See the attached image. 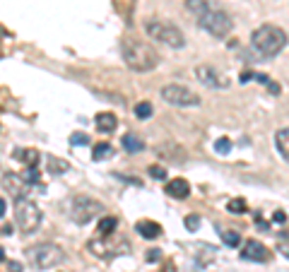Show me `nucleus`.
<instances>
[{"mask_svg":"<svg viewBox=\"0 0 289 272\" xmlns=\"http://www.w3.org/2000/svg\"><path fill=\"white\" fill-rule=\"evenodd\" d=\"M186 7L195 15L198 27H202L207 34H212L215 39H224L231 31V27H234L229 12L222 10L212 0H186Z\"/></svg>","mask_w":289,"mask_h":272,"instance_id":"f257e3e1","label":"nucleus"},{"mask_svg":"<svg viewBox=\"0 0 289 272\" xmlns=\"http://www.w3.org/2000/svg\"><path fill=\"white\" fill-rule=\"evenodd\" d=\"M123 60L135 73H149L159 65V53L144 41L128 39V41H123Z\"/></svg>","mask_w":289,"mask_h":272,"instance_id":"f03ea898","label":"nucleus"},{"mask_svg":"<svg viewBox=\"0 0 289 272\" xmlns=\"http://www.w3.org/2000/svg\"><path fill=\"white\" fill-rule=\"evenodd\" d=\"M251 44H253V49L260 55L272 58V55L282 53V49L287 46V31L275 27V25H263V27H258L253 31Z\"/></svg>","mask_w":289,"mask_h":272,"instance_id":"7ed1b4c3","label":"nucleus"},{"mask_svg":"<svg viewBox=\"0 0 289 272\" xmlns=\"http://www.w3.org/2000/svg\"><path fill=\"white\" fill-rule=\"evenodd\" d=\"M24 255H27L29 265L34 270H51V268H56V265H60L65 260L63 248L56 244H36L27 248Z\"/></svg>","mask_w":289,"mask_h":272,"instance_id":"20e7f679","label":"nucleus"},{"mask_svg":"<svg viewBox=\"0 0 289 272\" xmlns=\"http://www.w3.org/2000/svg\"><path fill=\"white\" fill-rule=\"evenodd\" d=\"M144 31H147L149 39H157V41H162V44H167V46H171V49H183V46H186L183 31L176 27V25H171V22L149 17V20H144Z\"/></svg>","mask_w":289,"mask_h":272,"instance_id":"39448f33","label":"nucleus"},{"mask_svg":"<svg viewBox=\"0 0 289 272\" xmlns=\"http://www.w3.org/2000/svg\"><path fill=\"white\" fill-rule=\"evenodd\" d=\"M15 222L24 234H34L41 224V210L34 200L29 198H15Z\"/></svg>","mask_w":289,"mask_h":272,"instance_id":"423d86ee","label":"nucleus"},{"mask_svg":"<svg viewBox=\"0 0 289 272\" xmlns=\"http://www.w3.org/2000/svg\"><path fill=\"white\" fill-rule=\"evenodd\" d=\"M106 212V207L99 202V200H94V198H87V195H77V198H72V202H70V219L75 222V224H89L92 219H96L99 215H104Z\"/></svg>","mask_w":289,"mask_h":272,"instance_id":"0eeeda50","label":"nucleus"},{"mask_svg":"<svg viewBox=\"0 0 289 272\" xmlns=\"http://www.w3.org/2000/svg\"><path fill=\"white\" fill-rule=\"evenodd\" d=\"M162 99L167 104H171V106H198L200 104V97L193 89L183 87V84H167V87H162Z\"/></svg>","mask_w":289,"mask_h":272,"instance_id":"6e6552de","label":"nucleus"},{"mask_svg":"<svg viewBox=\"0 0 289 272\" xmlns=\"http://www.w3.org/2000/svg\"><path fill=\"white\" fill-rule=\"evenodd\" d=\"M87 248L96 255V258H114V255H123V253H128V241H104V236H99V239H94V241H89Z\"/></svg>","mask_w":289,"mask_h":272,"instance_id":"1a4fd4ad","label":"nucleus"},{"mask_svg":"<svg viewBox=\"0 0 289 272\" xmlns=\"http://www.w3.org/2000/svg\"><path fill=\"white\" fill-rule=\"evenodd\" d=\"M241 258L243 260H251V263H267L270 260V250L265 246L256 241V239H248L243 248H241Z\"/></svg>","mask_w":289,"mask_h":272,"instance_id":"9d476101","label":"nucleus"},{"mask_svg":"<svg viewBox=\"0 0 289 272\" xmlns=\"http://www.w3.org/2000/svg\"><path fill=\"white\" fill-rule=\"evenodd\" d=\"M195 77L205 84V87H212V89H224L229 82L224 80L215 68H210V65H198L195 68Z\"/></svg>","mask_w":289,"mask_h":272,"instance_id":"9b49d317","label":"nucleus"},{"mask_svg":"<svg viewBox=\"0 0 289 272\" xmlns=\"http://www.w3.org/2000/svg\"><path fill=\"white\" fill-rule=\"evenodd\" d=\"M164 193H169L176 200H186V198L191 195V183H188L186 178H171V181L167 183Z\"/></svg>","mask_w":289,"mask_h":272,"instance_id":"f8f14e48","label":"nucleus"},{"mask_svg":"<svg viewBox=\"0 0 289 272\" xmlns=\"http://www.w3.org/2000/svg\"><path fill=\"white\" fill-rule=\"evenodd\" d=\"M2 186L5 188H12V193H15V198H22V193H24V188H27V178L22 176H17V173H12V171H5L2 173Z\"/></svg>","mask_w":289,"mask_h":272,"instance_id":"ddd939ff","label":"nucleus"},{"mask_svg":"<svg viewBox=\"0 0 289 272\" xmlns=\"http://www.w3.org/2000/svg\"><path fill=\"white\" fill-rule=\"evenodd\" d=\"M94 123H96V130L99 133H114L116 128H118V118H116L114 113H109V111H104V113H96V118H94Z\"/></svg>","mask_w":289,"mask_h":272,"instance_id":"4468645a","label":"nucleus"},{"mask_svg":"<svg viewBox=\"0 0 289 272\" xmlns=\"http://www.w3.org/2000/svg\"><path fill=\"white\" fill-rule=\"evenodd\" d=\"M135 231L143 236V239H159L162 236V226L152 219H144V222H138L135 224Z\"/></svg>","mask_w":289,"mask_h":272,"instance_id":"2eb2a0df","label":"nucleus"},{"mask_svg":"<svg viewBox=\"0 0 289 272\" xmlns=\"http://www.w3.org/2000/svg\"><path fill=\"white\" fill-rule=\"evenodd\" d=\"M123 149L125 152H130V154H138V152H143L144 149V140L143 137H138L135 133H128V135H123Z\"/></svg>","mask_w":289,"mask_h":272,"instance_id":"dca6fc26","label":"nucleus"},{"mask_svg":"<svg viewBox=\"0 0 289 272\" xmlns=\"http://www.w3.org/2000/svg\"><path fill=\"white\" fill-rule=\"evenodd\" d=\"M275 147H277V152L289 162V128H280V130L275 133Z\"/></svg>","mask_w":289,"mask_h":272,"instance_id":"f3484780","label":"nucleus"},{"mask_svg":"<svg viewBox=\"0 0 289 272\" xmlns=\"http://www.w3.org/2000/svg\"><path fill=\"white\" fill-rule=\"evenodd\" d=\"M46 169H48V173L60 176V173L70 171V164L65 162V159H58V157H53V154H48V157H46Z\"/></svg>","mask_w":289,"mask_h":272,"instance_id":"a211bd4d","label":"nucleus"},{"mask_svg":"<svg viewBox=\"0 0 289 272\" xmlns=\"http://www.w3.org/2000/svg\"><path fill=\"white\" fill-rule=\"evenodd\" d=\"M15 159L24 162L27 169H36V164H39V152H36V149H17V152H15Z\"/></svg>","mask_w":289,"mask_h":272,"instance_id":"6ab92c4d","label":"nucleus"},{"mask_svg":"<svg viewBox=\"0 0 289 272\" xmlns=\"http://www.w3.org/2000/svg\"><path fill=\"white\" fill-rule=\"evenodd\" d=\"M111 154H114V147H111L109 142H99V145H94V149H92L94 162H104V159H109Z\"/></svg>","mask_w":289,"mask_h":272,"instance_id":"aec40b11","label":"nucleus"},{"mask_svg":"<svg viewBox=\"0 0 289 272\" xmlns=\"http://www.w3.org/2000/svg\"><path fill=\"white\" fill-rule=\"evenodd\" d=\"M116 226H118V219L116 217H104L99 222V226H96V231H99V236H111L116 231Z\"/></svg>","mask_w":289,"mask_h":272,"instance_id":"412c9836","label":"nucleus"},{"mask_svg":"<svg viewBox=\"0 0 289 272\" xmlns=\"http://www.w3.org/2000/svg\"><path fill=\"white\" fill-rule=\"evenodd\" d=\"M227 212H231V215H243V212H248V205H246L243 198H234V200L227 202Z\"/></svg>","mask_w":289,"mask_h":272,"instance_id":"4be33fe9","label":"nucleus"},{"mask_svg":"<svg viewBox=\"0 0 289 272\" xmlns=\"http://www.w3.org/2000/svg\"><path fill=\"white\" fill-rule=\"evenodd\" d=\"M219 236H222V241L227 246H231V248H236V246L241 244V236H239V231H234V229H229V231H219Z\"/></svg>","mask_w":289,"mask_h":272,"instance_id":"5701e85b","label":"nucleus"},{"mask_svg":"<svg viewBox=\"0 0 289 272\" xmlns=\"http://www.w3.org/2000/svg\"><path fill=\"white\" fill-rule=\"evenodd\" d=\"M135 116L144 121V118H149L152 116V104L149 101H140V104H135Z\"/></svg>","mask_w":289,"mask_h":272,"instance_id":"b1692460","label":"nucleus"},{"mask_svg":"<svg viewBox=\"0 0 289 272\" xmlns=\"http://www.w3.org/2000/svg\"><path fill=\"white\" fill-rule=\"evenodd\" d=\"M147 173H149L152 178H157V181H164V178H167V169H162V166H157V164H152V166L147 169Z\"/></svg>","mask_w":289,"mask_h":272,"instance_id":"393cba45","label":"nucleus"},{"mask_svg":"<svg viewBox=\"0 0 289 272\" xmlns=\"http://www.w3.org/2000/svg\"><path fill=\"white\" fill-rule=\"evenodd\" d=\"M215 149H217L219 154H229V152H231V142L227 140V137H219V140L215 142Z\"/></svg>","mask_w":289,"mask_h":272,"instance_id":"a878e982","label":"nucleus"},{"mask_svg":"<svg viewBox=\"0 0 289 272\" xmlns=\"http://www.w3.org/2000/svg\"><path fill=\"white\" fill-rule=\"evenodd\" d=\"M70 145H75V147L89 145V135H85V133H72V135H70Z\"/></svg>","mask_w":289,"mask_h":272,"instance_id":"bb28decb","label":"nucleus"},{"mask_svg":"<svg viewBox=\"0 0 289 272\" xmlns=\"http://www.w3.org/2000/svg\"><path fill=\"white\" fill-rule=\"evenodd\" d=\"M198 224H200V217H198V215H188V217H186V229H188V231H195Z\"/></svg>","mask_w":289,"mask_h":272,"instance_id":"cd10ccee","label":"nucleus"},{"mask_svg":"<svg viewBox=\"0 0 289 272\" xmlns=\"http://www.w3.org/2000/svg\"><path fill=\"white\" fill-rule=\"evenodd\" d=\"M272 222H275V224H285V222H287V212L275 210V212H272Z\"/></svg>","mask_w":289,"mask_h":272,"instance_id":"c85d7f7f","label":"nucleus"},{"mask_svg":"<svg viewBox=\"0 0 289 272\" xmlns=\"http://www.w3.org/2000/svg\"><path fill=\"white\" fill-rule=\"evenodd\" d=\"M256 226H258V229H263V231H270V224L260 217V215H256Z\"/></svg>","mask_w":289,"mask_h":272,"instance_id":"c756f323","label":"nucleus"},{"mask_svg":"<svg viewBox=\"0 0 289 272\" xmlns=\"http://www.w3.org/2000/svg\"><path fill=\"white\" fill-rule=\"evenodd\" d=\"M159 258H162V253H159V248H152V250L147 253V260H149V263H154V260H159Z\"/></svg>","mask_w":289,"mask_h":272,"instance_id":"7c9ffc66","label":"nucleus"},{"mask_svg":"<svg viewBox=\"0 0 289 272\" xmlns=\"http://www.w3.org/2000/svg\"><path fill=\"white\" fill-rule=\"evenodd\" d=\"M7 270L10 272H22V265H20L17 260H10V263H7Z\"/></svg>","mask_w":289,"mask_h":272,"instance_id":"2f4dec72","label":"nucleus"},{"mask_svg":"<svg viewBox=\"0 0 289 272\" xmlns=\"http://www.w3.org/2000/svg\"><path fill=\"white\" fill-rule=\"evenodd\" d=\"M12 234H15V231H12V226L5 222V224H2V236H12Z\"/></svg>","mask_w":289,"mask_h":272,"instance_id":"473e14b6","label":"nucleus"},{"mask_svg":"<svg viewBox=\"0 0 289 272\" xmlns=\"http://www.w3.org/2000/svg\"><path fill=\"white\" fill-rule=\"evenodd\" d=\"M253 77H256L253 73H241V77H239V80H241V82H248V80H253Z\"/></svg>","mask_w":289,"mask_h":272,"instance_id":"72a5a7b5","label":"nucleus"},{"mask_svg":"<svg viewBox=\"0 0 289 272\" xmlns=\"http://www.w3.org/2000/svg\"><path fill=\"white\" fill-rule=\"evenodd\" d=\"M267 89H270L272 94H280V84H275V82H270V84H267Z\"/></svg>","mask_w":289,"mask_h":272,"instance_id":"f704fd0d","label":"nucleus"},{"mask_svg":"<svg viewBox=\"0 0 289 272\" xmlns=\"http://www.w3.org/2000/svg\"><path fill=\"white\" fill-rule=\"evenodd\" d=\"M167 272H176L173 270V263H167Z\"/></svg>","mask_w":289,"mask_h":272,"instance_id":"c9c22d12","label":"nucleus"},{"mask_svg":"<svg viewBox=\"0 0 289 272\" xmlns=\"http://www.w3.org/2000/svg\"><path fill=\"white\" fill-rule=\"evenodd\" d=\"M282 239H285V241H289V229L285 231V234H282Z\"/></svg>","mask_w":289,"mask_h":272,"instance_id":"e433bc0d","label":"nucleus"}]
</instances>
